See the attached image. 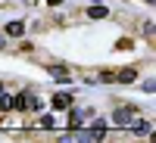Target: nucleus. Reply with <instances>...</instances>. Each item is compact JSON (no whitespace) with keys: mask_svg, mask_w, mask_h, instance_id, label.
<instances>
[{"mask_svg":"<svg viewBox=\"0 0 156 143\" xmlns=\"http://www.w3.org/2000/svg\"><path fill=\"white\" fill-rule=\"evenodd\" d=\"M140 118V112H137V106H119L112 112V121L119 124V128H131L134 121Z\"/></svg>","mask_w":156,"mask_h":143,"instance_id":"1","label":"nucleus"},{"mask_svg":"<svg viewBox=\"0 0 156 143\" xmlns=\"http://www.w3.org/2000/svg\"><path fill=\"white\" fill-rule=\"evenodd\" d=\"M112 81H119V84H134L137 81V69L134 66H125L119 72H112Z\"/></svg>","mask_w":156,"mask_h":143,"instance_id":"2","label":"nucleus"},{"mask_svg":"<svg viewBox=\"0 0 156 143\" xmlns=\"http://www.w3.org/2000/svg\"><path fill=\"white\" fill-rule=\"evenodd\" d=\"M50 106H53V109H69L72 106V97L69 94H56L53 100H50Z\"/></svg>","mask_w":156,"mask_h":143,"instance_id":"3","label":"nucleus"},{"mask_svg":"<svg viewBox=\"0 0 156 143\" xmlns=\"http://www.w3.org/2000/svg\"><path fill=\"white\" fill-rule=\"evenodd\" d=\"M6 34H9V37H22V34H25V25H22V22H9V25H6Z\"/></svg>","mask_w":156,"mask_h":143,"instance_id":"4","label":"nucleus"},{"mask_svg":"<svg viewBox=\"0 0 156 143\" xmlns=\"http://www.w3.org/2000/svg\"><path fill=\"white\" fill-rule=\"evenodd\" d=\"M69 109H72V106H69ZM81 118H84L81 109H72V112H69V124H72V128H81V124H84Z\"/></svg>","mask_w":156,"mask_h":143,"instance_id":"5","label":"nucleus"},{"mask_svg":"<svg viewBox=\"0 0 156 143\" xmlns=\"http://www.w3.org/2000/svg\"><path fill=\"white\" fill-rule=\"evenodd\" d=\"M106 16H109L106 6H90V9H87V19H106Z\"/></svg>","mask_w":156,"mask_h":143,"instance_id":"6","label":"nucleus"},{"mask_svg":"<svg viewBox=\"0 0 156 143\" xmlns=\"http://www.w3.org/2000/svg\"><path fill=\"white\" fill-rule=\"evenodd\" d=\"M9 109H12V97L6 90H0V112H9Z\"/></svg>","mask_w":156,"mask_h":143,"instance_id":"7","label":"nucleus"},{"mask_svg":"<svg viewBox=\"0 0 156 143\" xmlns=\"http://www.w3.org/2000/svg\"><path fill=\"white\" fill-rule=\"evenodd\" d=\"M50 75H53V78H62V81H69V69H66V66H50Z\"/></svg>","mask_w":156,"mask_h":143,"instance_id":"8","label":"nucleus"},{"mask_svg":"<svg viewBox=\"0 0 156 143\" xmlns=\"http://www.w3.org/2000/svg\"><path fill=\"white\" fill-rule=\"evenodd\" d=\"M0 90H3V84H0Z\"/></svg>","mask_w":156,"mask_h":143,"instance_id":"9","label":"nucleus"}]
</instances>
